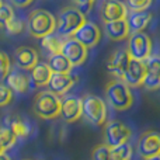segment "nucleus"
<instances>
[{
	"label": "nucleus",
	"mask_w": 160,
	"mask_h": 160,
	"mask_svg": "<svg viewBox=\"0 0 160 160\" xmlns=\"http://www.w3.org/2000/svg\"><path fill=\"white\" fill-rule=\"evenodd\" d=\"M25 27L34 38H44L56 31V18L45 8H35L28 14Z\"/></svg>",
	"instance_id": "obj_1"
},
{
	"label": "nucleus",
	"mask_w": 160,
	"mask_h": 160,
	"mask_svg": "<svg viewBox=\"0 0 160 160\" xmlns=\"http://www.w3.org/2000/svg\"><path fill=\"white\" fill-rule=\"evenodd\" d=\"M105 97L107 102L115 111L129 110L133 105V94L131 87L119 79H114L105 86Z\"/></svg>",
	"instance_id": "obj_2"
},
{
	"label": "nucleus",
	"mask_w": 160,
	"mask_h": 160,
	"mask_svg": "<svg viewBox=\"0 0 160 160\" xmlns=\"http://www.w3.org/2000/svg\"><path fill=\"white\" fill-rule=\"evenodd\" d=\"M86 21V14L82 13L78 7L66 6L59 11V18L56 20V31L63 38H70Z\"/></svg>",
	"instance_id": "obj_3"
},
{
	"label": "nucleus",
	"mask_w": 160,
	"mask_h": 160,
	"mask_svg": "<svg viewBox=\"0 0 160 160\" xmlns=\"http://www.w3.org/2000/svg\"><path fill=\"white\" fill-rule=\"evenodd\" d=\"M61 97L49 90H44L35 96L32 110L34 114L41 119H55L61 117Z\"/></svg>",
	"instance_id": "obj_4"
},
{
	"label": "nucleus",
	"mask_w": 160,
	"mask_h": 160,
	"mask_svg": "<svg viewBox=\"0 0 160 160\" xmlns=\"http://www.w3.org/2000/svg\"><path fill=\"white\" fill-rule=\"evenodd\" d=\"M83 117L94 127H102L107 122L108 110L102 98L94 94H86L82 98Z\"/></svg>",
	"instance_id": "obj_5"
},
{
	"label": "nucleus",
	"mask_w": 160,
	"mask_h": 160,
	"mask_svg": "<svg viewBox=\"0 0 160 160\" xmlns=\"http://www.w3.org/2000/svg\"><path fill=\"white\" fill-rule=\"evenodd\" d=\"M127 51L129 53L131 59L145 62L149 56H152L153 42L152 38L146 32H131L128 37V47Z\"/></svg>",
	"instance_id": "obj_6"
},
{
	"label": "nucleus",
	"mask_w": 160,
	"mask_h": 160,
	"mask_svg": "<svg viewBox=\"0 0 160 160\" xmlns=\"http://www.w3.org/2000/svg\"><path fill=\"white\" fill-rule=\"evenodd\" d=\"M104 125V145H107L108 148H114L129 142L131 136H132V131L124 122L114 119V121L105 122Z\"/></svg>",
	"instance_id": "obj_7"
},
{
	"label": "nucleus",
	"mask_w": 160,
	"mask_h": 160,
	"mask_svg": "<svg viewBox=\"0 0 160 160\" xmlns=\"http://www.w3.org/2000/svg\"><path fill=\"white\" fill-rule=\"evenodd\" d=\"M62 53L68 58V61L72 63V66H80L87 61L88 56V48H86L82 42H79L75 37L63 39V47H62Z\"/></svg>",
	"instance_id": "obj_8"
},
{
	"label": "nucleus",
	"mask_w": 160,
	"mask_h": 160,
	"mask_svg": "<svg viewBox=\"0 0 160 160\" xmlns=\"http://www.w3.org/2000/svg\"><path fill=\"white\" fill-rule=\"evenodd\" d=\"M100 16H101L104 24L124 20L128 16V7L125 3L119 2V0H104L100 7Z\"/></svg>",
	"instance_id": "obj_9"
},
{
	"label": "nucleus",
	"mask_w": 160,
	"mask_h": 160,
	"mask_svg": "<svg viewBox=\"0 0 160 160\" xmlns=\"http://www.w3.org/2000/svg\"><path fill=\"white\" fill-rule=\"evenodd\" d=\"M131 62V56L127 49H117L110 55L107 61V70L115 79L122 80Z\"/></svg>",
	"instance_id": "obj_10"
},
{
	"label": "nucleus",
	"mask_w": 160,
	"mask_h": 160,
	"mask_svg": "<svg viewBox=\"0 0 160 160\" xmlns=\"http://www.w3.org/2000/svg\"><path fill=\"white\" fill-rule=\"evenodd\" d=\"M138 152L143 159L160 155V133L156 131H146L138 142Z\"/></svg>",
	"instance_id": "obj_11"
},
{
	"label": "nucleus",
	"mask_w": 160,
	"mask_h": 160,
	"mask_svg": "<svg viewBox=\"0 0 160 160\" xmlns=\"http://www.w3.org/2000/svg\"><path fill=\"white\" fill-rule=\"evenodd\" d=\"M61 117L65 122L72 124V122L79 121L83 117V108H82V98L75 96H68L62 98L61 105Z\"/></svg>",
	"instance_id": "obj_12"
},
{
	"label": "nucleus",
	"mask_w": 160,
	"mask_h": 160,
	"mask_svg": "<svg viewBox=\"0 0 160 160\" xmlns=\"http://www.w3.org/2000/svg\"><path fill=\"white\" fill-rule=\"evenodd\" d=\"M146 76H145L143 87L149 91H155L160 88V56L152 55L145 61Z\"/></svg>",
	"instance_id": "obj_13"
},
{
	"label": "nucleus",
	"mask_w": 160,
	"mask_h": 160,
	"mask_svg": "<svg viewBox=\"0 0 160 160\" xmlns=\"http://www.w3.org/2000/svg\"><path fill=\"white\" fill-rule=\"evenodd\" d=\"M73 37H75L79 42H82L86 48L90 49V48H94L98 45L100 39H101V31H100V28L97 27L94 22L86 21L84 24L76 31V34Z\"/></svg>",
	"instance_id": "obj_14"
},
{
	"label": "nucleus",
	"mask_w": 160,
	"mask_h": 160,
	"mask_svg": "<svg viewBox=\"0 0 160 160\" xmlns=\"http://www.w3.org/2000/svg\"><path fill=\"white\" fill-rule=\"evenodd\" d=\"M145 76H146L145 62L136 61V59H131L129 65H128V69H127V72H125L122 80H124L131 88L141 87V86H143Z\"/></svg>",
	"instance_id": "obj_15"
},
{
	"label": "nucleus",
	"mask_w": 160,
	"mask_h": 160,
	"mask_svg": "<svg viewBox=\"0 0 160 160\" xmlns=\"http://www.w3.org/2000/svg\"><path fill=\"white\" fill-rule=\"evenodd\" d=\"M76 82H78V78L72 76L70 73H53L48 83V87H49V91L61 97L65 96L76 84Z\"/></svg>",
	"instance_id": "obj_16"
},
{
	"label": "nucleus",
	"mask_w": 160,
	"mask_h": 160,
	"mask_svg": "<svg viewBox=\"0 0 160 160\" xmlns=\"http://www.w3.org/2000/svg\"><path fill=\"white\" fill-rule=\"evenodd\" d=\"M4 80H6V86H7L13 93H17V94L27 93L28 88H30V83H31L30 76L25 75L21 70H17V69L10 70Z\"/></svg>",
	"instance_id": "obj_17"
},
{
	"label": "nucleus",
	"mask_w": 160,
	"mask_h": 160,
	"mask_svg": "<svg viewBox=\"0 0 160 160\" xmlns=\"http://www.w3.org/2000/svg\"><path fill=\"white\" fill-rule=\"evenodd\" d=\"M17 68L22 70H31L38 63V52L31 47H18L14 53Z\"/></svg>",
	"instance_id": "obj_18"
},
{
	"label": "nucleus",
	"mask_w": 160,
	"mask_h": 160,
	"mask_svg": "<svg viewBox=\"0 0 160 160\" xmlns=\"http://www.w3.org/2000/svg\"><path fill=\"white\" fill-rule=\"evenodd\" d=\"M153 18V13L149 10L141 11H131L129 16H127V21L129 25L131 32H141L149 27L150 21Z\"/></svg>",
	"instance_id": "obj_19"
},
{
	"label": "nucleus",
	"mask_w": 160,
	"mask_h": 160,
	"mask_svg": "<svg viewBox=\"0 0 160 160\" xmlns=\"http://www.w3.org/2000/svg\"><path fill=\"white\" fill-rule=\"evenodd\" d=\"M52 75L53 72L51 70L49 65L45 62H38L30 70V80L35 87H45V86H48Z\"/></svg>",
	"instance_id": "obj_20"
},
{
	"label": "nucleus",
	"mask_w": 160,
	"mask_h": 160,
	"mask_svg": "<svg viewBox=\"0 0 160 160\" xmlns=\"http://www.w3.org/2000/svg\"><path fill=\"white\" fill-rule=\"evenodd\" d=\"M105 34L111 41H124V39H127L131 34L127 18L105 22Z\"/></svg>",
	"instance_id": "obj_21"
},
{
	"label": "nucleus",
	"mask_w": 160,
	"mask_h": 160,
	"mask_svg": "<svg viewBox=\"0 0 160 160\" xmlns=\"http://www.w3.org/2000/svg\"><path fill=\"white\" fill-rule=\"evenodd\" d=\"M48 65L53 73H70L73 69L72 63L68 61V58L63 53H56V55L48 56Z\"/></svg>",
	"instance_id": "obj_22"
},
{
	"label": "nucleus",
	"mask_w": 160,
	"mask_h": 160,
	"mask_svg": "<svg viewBox=\"0 0 160 160\" xmlns=\"http://www.w3.org/2000/svg\"><path fill=\"white\" fill-rule=\"evenodd\" d=\"M6 125L13 131V133L17 138H25V136H28L31 132L30 125L22 118H20V117H11V118H8Z\"/></svg>",
	"instance_id": "obj_23"
},
{
	"label": "nucleus",
	"mask_w": 160,
	"mask_h": 160,
	"mask_svg": "<svg viewBox=\"0 0 160 160\" xmlns=\"http://www.w3.org/2000/svg\"><path fill=\"white\" fill-rule=\"evenodd\" d=\"M41 47L45 52L48 53V56L56 55V53H62V47H63V39H61L59 37L48 35L44 37L41 41Z\"/></svg>",
	"instance_id": "obj_24"
},
{
	"label": "nucleus",
	"mask_w": 160,
	"mask_h": 160,
	"mask_svg": "<svg viewBox=\"0 0 160 160\" xmlns=\"http://www.w3.org/2000/svg\"><path fill=\"white\" fill-rule=\"evenodd\" d=\"M17 136L13 133V131L7 127V125H2L0 127V150L2 152H7L8 149L16 145Z\"/></svg>",
	"instance_id": "obj_25"
},
{
	"label": "nucleus",
	"mask_w": 160,
	"mask_h": 160,
	"mask_svg": "<svg viewBox=\"0 0 160 160\" xmlns=\"http://www.w3.org/2000/svg\"><path fill=\"white\" fill-rule=\"evenodd\" d=\"M111 150V156H112V160H131L133 155V149L131 146V143H122L118 145V146L110 148Z\"/></svg>",
	"instance_id": "obj_26"
},
{
	"label": "nucleus",
	"mask_w": 160,
	"mask_h": 160,
	"mask_svg": "<svg viewBox=\"0 0 160 160\" xmlns=\"http://www.w3.org/2000/svg\"><path fill=\"white\" fill-rule=\"evenodd\" d=\"M14 18V8L10 4L3 3L0 6V28H4Z\"/></svg>",
	"instance_id": "obj_27"
},
{
	"label": "nucleus",
	"mask_w": 160,
	"mask_h": 160,
	"mask_svg": "<svg viewBox=\"0 0 160 160\" xmlns=\"http://www.w3.org/2000/svg\"><path fill=\"white\" fill-rule=\"evenodd\" d=\"M24 28H25V24L22 22V20L16 18V17H14V18L4 27V31H6L7 35H17V34L22 32Z\"/></svg>",
	"instance_id": "obj_28"
},
{
	"label": "nucleus",
	"mask_w": 160,
	"mask_h": 160,
	"mask_svg": "<svg viewBox=\"0 0 160 160\" xmlns=\"http://www.w3.org/2000/svg\"><path fill=\"white\" fill-rule=\"evenodd\" d=\"M11 70V61L8 55L3 51H0V79H6L8 72Z\"/></svg>",
	"instance_id": "obj_29"
},
{
	"label": "nucleus",
	"mask_w": 160,
	"mask_h": 160,
	"mask_svg": "<svg viewBox=\"0 0 160 160\" xmlns=\"http://www.w3.org/2000/svg\"><path fill=\"white\" fill-rule=\"evenodd\" d=\"M13 91L7 87L6 84L0 83V107H6L13 101Z\"/></svg>",
	"instance_id": "obj_30"
},
{
	"label": "nucleus",
	"mask_w": 160,
	"mask_h": 160,
	"mask_svg": "<svg viewBox=\"0 0 160 160\" xmlns=\"http://www.w3.org/2000/svg\"><path fill=\"white\" fill-rule=\"evenodd\" d=\"M150 4H152V0H127V7H129L131 11L148 10Z\"/></svg>",
	"instance_id": "obj_31"
},
{
	"label": "nucleus",
	"mask_w": 160,
	"mask_h": 160,
	"mask_svg": "<svg viewBox=\"0 0 160 160\" xmlns=\"http://www.w3.org/2000/svg\"><path fill=\"white\" fill-rule=\"evenodd\" d=\"M72 3H73L72 6L78 7L79 10L82 11V13L87 14L88 11L93 8V6H94V3H96V0H72Z\"/></svg>",
	"instance_id": "obj_32"
},
{
	"label": "nucleus",
	"mask_w": 160,
	"mask_h": 160,
	"mask_svg": "<svg viewBox=\"0 0 160 160\" xmlns=\"http://www.w3.org/2000/svg\"><path fill=\"white\" fill-rule=\"evenodd\" d=\"M11 4H14L16 7H20V8H24V7H28L34 0H10Z\"/></svg>",
	"instance_id": "obj_33"
},
{
	"label": "nucleus",
	"mask_w": 160,
	"mask_h": 160,
	"mask_svg": "<svg viewBox=\"0 0 160 160\" xmlns=\"http://www.w3.org/2000/svg\"><path fill=\"white\" fill-rule=\"evenodd\" d=\"M0 160H11V158L8 155H6V153H2L0 155Z\"/></svg>",
	"instance_id": "obj_34"
},
{
	"label": "nucleus",
	"mask_w": 160,
	"mask_h": 160,
	"mask_svg": "<svg viewBox=\"0 0 160 160\" xmlns=\"http://www.w3.org/2000/svg\"><path fill=\"white\" fill-rule=\"evenodd\" d=\"M143 160H160V155H158V156H152V158H148V159H143Z\"/></svg>",
	"instance_id": "obj_35"
},
{
	"label": "nucleus",
	"mask_w": 160,
	"mask_h": 160,
	"mask_svg": "<svg viewBox=\"0 0 160 160\" xmlns=\"http://www.w3.org/2000/svg\"><path fill=\"white\" fill-rule=\"evenodd\" d=\"M24 160H38V159H24Z\"/></svg>",
	"instance_id": "obj_36"
},
{
	"label": "nucleus",
	"mask_w": 160,
	"mask_h": 160,
	"mask_svg": "<svg viewBox=\"0 0 160 160\" xmlns=\"http://www.w3.org/2000/svg\"><path fill=\"white\" fill-rule=\"evenodd\" d=\"M3 4V0H0V6H2Z\"/></svg>",
	"instance_id": "obj_37"
},
{
	"label": "nucleus",
	"mask_w": 160,
	"mask_h": 160,
	"mask_svg": "<svg viewBox=\"0 0 160 160\" xmlns=\"http://www.w3.org/2000/svg\"><path fill=\"white\" fill-rule=\"evenodd\" d=\"M2 153H4V152H2V150H0V155H2Z\"/></svg>",
	"instance_id": "obj_38"
}]
</instances>
